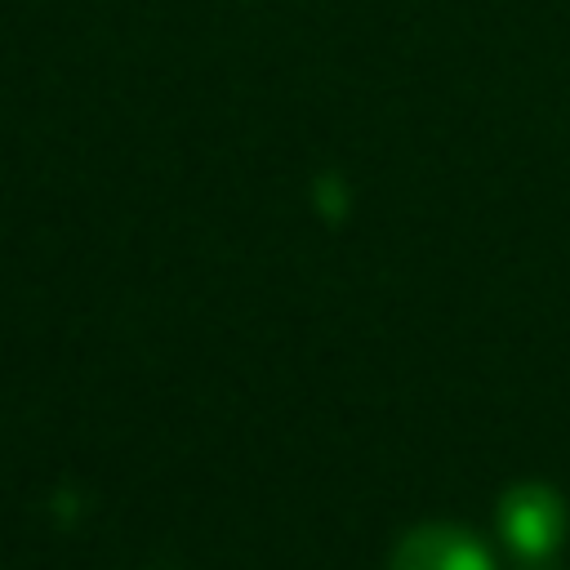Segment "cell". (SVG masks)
Returning a JSON list of instances; mask_svg holds the SVG:
<instances>
[{
	"label": "cell",
	"instance_id": "1",
	"mask_svg": "<svg viewBox=\"0 0 570 570\" xmlns=\"http://www.w3.org/2000/svg\"><path fill=\"white\" fill-rule=\"evenodd\" d=\"M499 530L508 539L512 552L539 561L548 557L557 543H561V530H566V508L561 499L539 485V481H525V485H512L499 503Z\"/></svg>",
	"mask_w": 570,
	"mask_h": 570
},
{
	"label": "cell",
	"instance_id": "2",
	"mask_svg": "<svg viewBox=\"0 0 570 570\" xmlns=\"http://www.w3.org/2000/svg\"><path fill=\"white\" fill-rule=\"evenodd\" d=\"M392 570H494V566H490V552L468 530L419 525L396 543Z\"/></svg>",
	"mask_w": 570,
	"mask_h": 570
}]
</instances>
